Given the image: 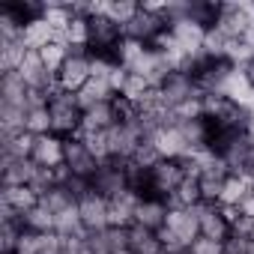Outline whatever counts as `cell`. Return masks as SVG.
Instances as JSON below:
<instances>
[{"label":"cell","instance_id":"1","mask_svg":"<svg viewBox=\"0 0 254 254\" xmlns=\"http://www.w3.org/2000/svg\"><path fill=\"white\" fill-rule=\"evenodd\" d=\"M203 99V120L218 132H248L251 111L230 99L227 93H206Z\"/></svg>","mask_w":254,"mask_h":254},{"label":"cell","instance_id":"2","mask_svg":"<svg viewBox=\"0 0 254 254\" xmlns=\"http://www.w3.org/2000/svg\"><path fill=\"white\" fill-rule=\"evenodd\" d=\"M48 111H51V135L69 141V138H78L81 135V126H84V108L78 102V93H66V90H57L48 102Z\"/></svg>","mask_w":254,"mask_h":254},{"label":"cell","instance_id":"3","mask_svg":"<svg viewBox=\"0 0 254 254\" xmlns=\"http://www.w3.org/2000/svg\"><path fill=\"white\" fill-rule=\"evenodd\" d=\"M186 180H189V171H186V162L183 159H159L150 168V197L171 200L174 191Z\"/></svg>","mask_w":254,"mask_h":254},{"label":"cell","instance_id":"4","mask_svg":"<svg viewBox=\"0 0 254 254\" xmlns=\"http://www.w3.org/2000/svg\"><path fill=\"white\" fill-rule=\"evenodd\" d=\"M90 78H93V57H90V51H72L69 60L63 63V69L57 72V87L66 90V93H81Z\"/></svg>","mask_w":254,"mask_h":254},{"label":"cell","instance_id":"5","mask_svg":"<svg viewBox=\"0 0 254 254\" xmlns=\"http://www.w3.org/2000/svg\"><path fill=\"white\" fill-rule=\"evenodd\" d=\"M78 215L87 233H99L105 227H111L108 221V197H102L96 189H90L87 194L78 197Z\"/></svg>","mask_w":254,"mask_h":254},{"label":"cell","instance_id":"6","mask_svg":"<svg viewBox=\"0 0 254 254\" xmlns=\"http://www.w3.org/2000/svg\"><path fill=\"white\" fill-rule=\"evenodd\" d=\"M66 171L72 174V177H78V180H90L93 183V177H96V171H99V159L87 150V144L81 141V138H69L66 141Z\"/></svg>","mask_w":254,"mask_h":254},{"label":"cell","instance_id":"7","mask_svg":"<svg viewBox=\"0 0 254 254\" xmlns=\"http://www.w3.org/2000/svg\"><path fill=\"white\" fill-rule=\"evenodd\" d=\"M150 141L156 144V150H159L162 159H186V156L191 153V147H189V141H186V135H183V129H180V123H165V126H159Z\"/></svg>","mask_w":254,"mask_h":254},{"label":"cell","instance_id":"8","mask_svg":"<svg viewBox=\"0 0 254 254\" xmlns=\"http://www.w3.org/2000/svg\"><path fill=\"white\" fill-rule=\"evenodd\" d=\"M93 189H96L102 197H114V194L126 191V189H129V177H126V162H117V159L102 162V165H99V171H96V177H93Z\"/></svg>","mask_w":254,"mask_h":254},{"label":"cell","instance_id":"9","mask_svg":"<svg viewBox=\"0 0 254 254\" xmlns=\"http://www.w3.org/2000/svg\"><path fill=\"white\" fill-rule=\"evenodd\" d=\"M159 90H162V99L168 102V108L174 111V108H180L183 102H189V99H194V96H200L197 93V84H194V78L189 75V72H171L162 84H159Z\"/></svg>","mask_w":254,"mask_h":254},{"label":"cell","instance_id":"10","mask_svg":"<svg viewBox=\"0 0 254 254\" xmlns=\"http://www.w3.org/2000/svg\"><path fill=\"white\" fill-rule=\"evenodd\" d=\"M30 162H33L36 168H45V171L63 168V162H66V141L57 138V135H42V138H36Z\"/></svg>","mask_w":254,"mask_h":254},{"label":"cell","instance_id":"11","mask_svg":"<svg viewBox=\"0 0 254 254\" xmlns=\"http://www.w3.org/2000/svg\"><path fill=\"white\" fill-rule=\"evenodd\" d=\"M165 227L189 248L197 236H200V215H197V206L194 209H180V206H171V212H168V221H165Z\"/></svg>","mask_w":254,"mask_h":254},{"label":"cell","instance_id":"12","mask_svg":"<svg viewBox=\"0 0 254 254\" xmlns=\"http://www.w3.org/2000/svg\"><path fill=\"white\" fill-rule=\"evenodd\" d=\"M138 203H141V194L132 191V189L108 197V221H111V227H132Z\"/></svg>","mask_w":254,"mask_h":254},{"label":"cell","instance_id":"13","mask_svg":"<svg viewBox=\"0 0 254 254\" xmlns=\"http://www.w3.org/2000/svg\"><path fill=\"white\" fill-rule=\"evenodd\" d=\"M197 215H200V236L215 239V242H227V239H230L233 224H230V218L221 212V206L200 203V206H197Z\"/></svg>","mask_w":254,"mask_h":254},{"label":"cell","instance_id":"14","mask_svg":"<svg viewBox=\"0 0 254 254\" xmlns=\"http://www.w3.org/2000/svg\"><path fill=\"white\" fill-rule=\"evenodd\" d=\"M90 254H129V227H105L90 233Z\"/></svg>","mask_w":254,"mask_h":254},{"label":"cell","instance_id":"15","mask_svg":"<svg viewBox=\"0 0 254 254\" xmlns=\"http://www.w3.org/2000/svg\"><path fill=\"white\" fill-rule=\"evenodd\" d=\"M168 212H171V203L162 200V197H141L138 209H135V224L144 227V230H153L159 233L168 221Z\"/></svg>","mask_w":254,"mask_h":254},{"label":"cell","instance_id":"16","mask_svg":"<svg viewBox=\"0 0 254 254\" xmlns=\"http://www.w3.org/2000/svg\"><path fill=\"white\" fill-rule=\"evenodd\" d=\"M224 183H227V171L224 165H215V168H206L197 174V191H200V203H209V206H218L221 200V191H224Z\"/></svg>","mask_w":254,"mask_h":254},{"label":"cell","instance_id":"17","mask_svg":"<svg viewBox=\"0 0 254 254\" xmlns=\"http://www.w3.org/2000/svg\"><path fill=\"white\" fill-rule=\"evenodd\" d=\"M39 200H42L39 191L30 189V186H3V194H0V203H3V209H9V212H15V215L30 212Z\"/></svg>","mask_w":254,"mask_h":254},{"label":"cell","instance_id":"18","mask_svg":"<svg viewBox=\"0 0 254 254\" xmlns=\"http://www.w3.org/2000/svg\"><path fill=\"white\" fill-rule=\"evenodd\" d=\"M54 39H60V36H57V30L48 24L45 15L36 18V21H30V24H24V30H21V42H24L27 51H42V48H45L48 42H54Z\"/></svg>","mask_w":254,"mask_h":254},{"label":"cell","instance_id":"19","mask_svg":"<svg viewBox=\"0 0 254 254\" xmlns=\"http://www.w3.org/2000/svg\"><path fill=\"white\" fill-rule=\"evenodd\" d=\"M36 171L30 159H3V186H33Z\"/></svg>","mask_w":254,"mask_h":254},{"label":"cell","instance_id":"20","mask_svg":"<svg viewBox=\"0 0 254 254\" xmlns=\"http://www.w3.org/2000/svg\"><path fill=\"white\" fill-rule=\"evenodd\" d=\"M129 254H168V251H165L159 233L132 224L129 227Z\"/></svg>","mask_w":254,"mask_h":254},{"label":"cell","instance_id":"21","mask_svg":"<svg viewBox=\"0 0 254 254\" xmlns=\"http://www.w3.org/2000/svg\"><path fill=\"white\" fill-rule=\"evenodd\" d=\"M27 84L21 81L18 72H6L0 75V105H21L27 108Z\"/></svg>","mask_w":254,"mask_h":254},{"label":"cell","instance_id":"22","mask_svg":"<svg viewBox=\"0 0 254 254\" xmlns=\"http://www.w3.org/2000/svg\"><path fill=\"white\" fill-rule=\"evenodd\" d=\"M21 224H24V230H30V233H42V236H45V233H57V230H54V227H57V215H54L42 200H39L30 212L21 215Z\"/></svg>","mask_w":254,"mask_h":254},{"label":"cell","instance_id":"23","mask_svg":"<svg viewBox=\"0 0 254 254\" xmlns=\"http://www.w3.org/2000/svg\"><path fill=\"white\" fill-rule=\"evenodd\" d=\"M117 120H114V108L111 102H102V105H93L84 111V126H81V132H108L114 129Z\"/></svg>","mask_w":254,"mask_h":254},{"label":"cell","instance_id":"24","mask_svg":"<svg viewBox=\"0 0 254 254\" xmlns=\"http://www.w3.org/2000/svg\"><path fill=\"white\" fill-rule=\"evenodd\" d=\"M27 48L21 39H0V72H18V66L24 63Z\"/></svg>","mask_w":254,"mask_h":254},{"label":"cell","instance_id":"25","mask_svg":"<svg viewBox=\"0 0 254 254\" xmlns=\"http://www.w3.org/2000/svg\"><path fill=\"white\" fill-rule=\"evenodd\" d=\"M33 144H36V135H30V132L3 135V159H30Z\"/></svg>","mask_w":254,"mask_h":254},{"label":"cell","instance_id":"26","mask_svg":"<svg viewBox=\"0 0 254 254\" xmlns=\"http://www.w3.org/2000/svg\"><path fill=\"white\" fill-rule=\"evenodd\" d=\"M27 108L21 105H0V132L3 135H18L27 132Z\"/></svg>","mask_w":254,"mask_h":254},{"label":"cell","instance_id":"27","mask_svg":"<svg viewBox=\"0 0 254 254\" xmlns=\"http://www.w3.org/2000/svg\"><path fill=\"white\" fill-rule=\"evenodd\" d=\"M69 54H72V48L63 42V39H54V42H48L42 51H39V57H42V63H45V69L57 78V72L63 69V63L69 60Z\"/></svg>","mask_w":254,"mask_h":254},{"label":"cell","instance_id":"28","mask_svg":"<svg viewBox=\"0 0 254 254\" xmlns=\"http://www.w3.org/2000/svg\"><path fill=\"white\" fill-rule=\"evenodd\" d=\"M251 191V180L248 177H233V174H227V183H224V191H221V200H218V206H239V200L245 197Z\"/></svg>","mask_w":254,"mask_h":254},{"label":"cell","instance_id":"29","mask_svg":"<svg viewBox=\"0 0 254 254\" xmlns=\"http://www.w3.org/2000/svg\"><path fill=\"white\" fill-rule=\"evenodd\" d=\"M24 129L36 138L42 135H51V111L48 105H36V108H27V126Z\"/></svg>","mask_w":254,"mask_h":254},{"label":"cell","instance_id":"30","mask_svg":"<svg viewBox=\"0 0 254 254\" xmlns=\"http://www.w3.org/2000/svg\"><path fill=\"white\" fill-rule=\"evenodd\" d=\"M141 12V3H132V0H114V3H105V15L114 18L117 24H129L135 15Z\"/></svg>","mask_w":254,"mask_h":254},{"label":"cell","instance_id":"31","mask_svg":"<svg viewBox=\"0 0 254 254\" xmlns=\"http://www.w3.org/2000/svg\"><path fill=\"white\" fill-rule=\"evenodd\" d=\"M224 254H254V239L230 233V239L224 242Z\"/></svg>","mask_w":254,"mask_h":254},{"label":"cell","instance_id":"32","mask_svg":"<svg viewBox=\"0 0 254 254\" xmlns=\"http://www.w3.org/2000/svg\"><path fill=\"white\" fill-rule=\"evenodd\" d=\"M191 254H224V242H215V239H206V236H197L191 245H189Z\"/></svg>","mask_w":254,"mask_h":254},{"label":"cell","instance_id":"33","mask_svg":"<svg viewBox=\"0 0 254 254\" xmlns=\"http://www.w3.org/2000/svg\"><path fill=\"white\" fill-rule=\"evenodd\" d=\"M236 212H239V218H248V221H254V191H248V194L239 200Z\"/></svg>","mask_w":254,"mask_h":254},{"label":"cell","instance_id":"34","mask_svg":"<svg viewBox=\"0 0 254 254\" xmlns=\"http://www.w3.org/2000/svg\"><path fill=\"white\" fill-rule=\"evenodd\" d=\"M239 72H242V75H245V81L254 87V57H251V60H245V63L239 66Z\"/></svg>","mask_w":254,"mask_h":254},{"label":"cell","instance_id":"35","mask_svg":"<svg viewBox=\"0 0 254 254\" xmlns=\"http://www.w3.org/2000/svg\"><path fill=\"white\" fill-rule=\"evenodd\" d=\"M248 180H251V191H254V171H251V177H248Z\"/></svg>","mask_w":254,"mask_h":254},{"label":"cell","instance_id":"36","mask_svg":"<svg viewBox=\"0 0 254 254\" xmlns=\"http://www.w3.org/2000/svg\"><path fill=\"white\" fill-rule=\"evenodd\" d=\"M180 254H191V251H180Z\"/></svg>","mask_w":254,"mask_h":254}]
</instances>
